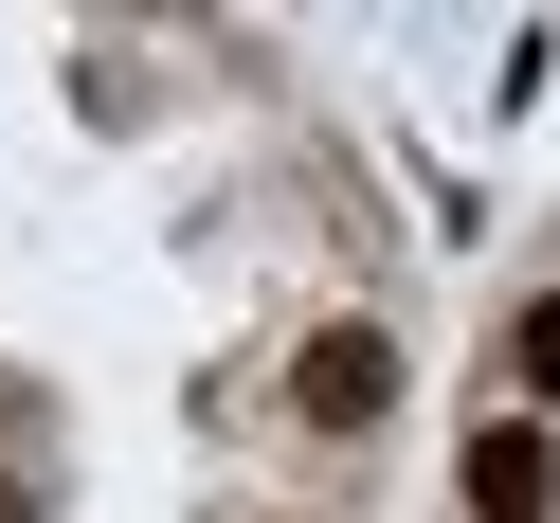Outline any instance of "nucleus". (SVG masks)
I'll return each mask as SVG.
<instances>
[{
  "mask_svg": "<svg viewBox=\"0 0 560 523\" xmlns=\"http://www.w3.org/2000/svg\"><path fill=\"white\" fill-rule=\"evenodd\" d=\"M560 506V433H542V415H488V433H470V523H542Z\"/></svg>",
  "mask_w": 560,
  "mask_h": 523,
  "instance_id": "nucleus-1",
  "label": "nucleus"
},
{
  "mask_svg": "<svg viewBox=\"0 0 560 523\" xmlns=\"http://www.w3.org/2000/svg\"><path fill=\"white\" fill-rule=\"evenodd\" d=\"M290 397L326 415V433H362V415L398 397V343H380V325H326V343H307V361H290Z\"/></svg>",
  "mask_w": 560,
  "mask_h": 523,
  "instance_id": "nucleus-2",
  "label": "nucleus"
},
{
  "mask_svg": "<svg viewBox=\"0 0 560 523\" xmlns=\"http://www.w3.org/2000/svg\"><path fill=\"white\" fill-rule=\"evenodd\" d=\"M506 379H524V397L560 415V289H542V307H524V325H506Z\"/></svg>",
  "mask_w": 560,
  "mask_h": 523,
  "instance_id": "nucleus-3",
  "label": "nucleus"
}]
</instances>
